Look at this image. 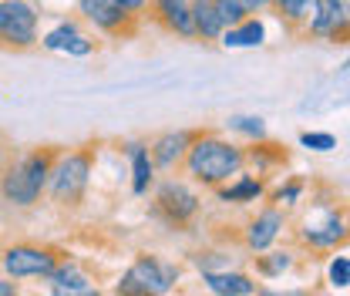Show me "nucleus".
Returning <instances> with one entry per match:
<instances>
[{"mask_svg": "<svg viewBox=\"0 0 350 296\" xmlns=\"http://www.w3.org/2000/svg\"><path fill=\"white\" fill-rule=\"evenodd\" d=\"M246 169V145L219 135V131H196L185 162H182V175L192 185L202 189H216L222 182H229L232 175Z\"/></svg>", "mask_w": 350, "mask_h": 296, "instance_id": "f257e3e1", "label": "nucleus"}, {"mask_svg": "<svg viewBox=\"0 0 350 296\" xmlns=\"http://www.w3.org/2000/svg\"><path fill=\"white\" fill-rule=\"evenodd\" d=\"M54 159H57V148H51V145H41V148H31V152L17 155L7 169H0V199L14 209L38 206L41 196L47 192Z\"/></svg>", "mask_w": 350, "mask_h": 296, "instance_id": "f03ea898", "label": "nucleus"}, {"mask_svg": "<svg viewBox=\"0 0 350 296\" xmlns=\"http://www.w3.org/2000/svg\"><path fill=\"white\" fill-rule=\"evenodd\" d=\"M91 175H94V145L57 152L47 178V199L57 209H78L91 189Z\"/></svg>", "mask_w": 350, "mask_h": 296, "instance_id": "7ed1b4c3", "label": "nucleus"}, {"mask_svg": "<svg viewBox=\"0 0 350 296\" xmlns=\"http://www.w3.org/2000/svg\"><path fill=\"white\" fill-rule=\"evenodd\" d=\"M350 239V212L340 202L310 206L300 219L297 243L310 253H334Z\"/></svg>", "mask_w": 350, "mask_h": 296, "instance_id": "20e7f679", "label": "nucleus"}, {"mask_svg": "<svg viewBox=\"0 0 350 296\" xmlns=\"http://www.w3.org/2000/svg\"><path fill=\"white\" fill-rule=\"evenodd\" d=\"M178 280H182V273H178L175 263H165L159 256L145 253V256H135V263L122 273V280L115 283V293L118 296H165L178 286Z\"/></svg>", "mask_w": 350, "mask_h": 296, "instance_id": "39448f33", "label": "nucleus"}, {"mask_svg": "<svg viewBox=\"0 0 350 296\" xmlns=\"http://www.w3.org/2000/svg\"><path fill=\"white\" fill-rule=\"evenodd\" d=\"M152 209L155 215H162L169 226L185 229L199 219L202 212V196L189 178H162L152 185Z\"/></svg>", "mask_w": 350, "mask_h": 296, "instance_id": "423d86ee", "label": "nucleus"}, {"mask_svg": "<svg viewBox=\"0 0 350 296\" xmlns=\"http://www.w3.org/2000/svg\"><path fill=\"white\" fill-rule=\"evenodd\" d=\"M41 44V7L34 0H0V47L31 51Z\"/></svg>", "mask_w": 350, "mask_h": 296, "instance_id": "0eeeda50", "label": "nucleus"}, {"mask_svg": "<svg viewBox=\"0 0 350 296\" xmlns=\"http://www.w3.org/2000/svg\"><path fill=\"white\" fill-rule=\"evenodd\" d=\"M78 17L108 41H129L142 27V17L125 10L118 0H78Z\"/></svg>", "mask_w": 350, "mask_h": 296, "instance_id": "6e6552de", "label": "nucleus"}, {"mask_svg": "<svg viewBox=\"0 0 350 296\" xmlns=\"http://www.w3.org/2000/svg\"><path fill=\"white\" fill-rule=\"evenodd\" d=\"M57 263H61V253H54L51 246H34V243H14L0 253V266L10 280H44Z\"/></svg>", "mask_w": 350, "mask_h": 296, "instance_id": "1a4fd4ad", "label": "nucleus"}, {"mask_svg": "<svg viewBox=\"0 0 350 296\" xmlns=\"http://www.w3.org/2000/svg\"><path fill=\"white\" fill-rule=\"evenodd\" d=\"M300 34L313 38V41H327V44H350L347 10L337 0H317Z\"/></svg>", "mask_w": 350, "mask_h": 296, "instance_id": "9d476101", "label": "nucleus"}, {"mask_svg": "<svg viewBox=\"0 0 350 296\" xmlns=\"http://www.w3.org/2000/svg\"><path fill=\"white\" fill-rule=\"evenodd\" d=\"M290 229V215L283 206H276V202H269V206H262L250 222H246V229H243V250L246 253H262V250H269V246H276L280 243V236Z\"/></svg>", "mask_w": 350, "mask_h": 296, "instance_id": "9b49d317", "label": "nucleus"}, {"mask_svg": "<svg viewBox=\"0 0 350 296\" xmlns=\"http://www.w3.org/2000/svg\"><path fill=\"white\" fill-rule=\"evenodd\" d=\"M192 138H196V131H192V128H175V131H162V135H155V138L148 142V155H152L155 169L159 172H178L182 169V162H185V152H189Z\"/></svg>", "mask_w": 350, "mask_h": 296, "instance_id": "f8f14e48", "label": "nucleus"}, {"mask_svg": "<svg viewBox=\"0 0 350 296\" xmlns=\"http://www.w3.org/2000/svg\"><path fill=\"white\" fill-rule=\"evenodd\" d=\"M148 17L178 41H196V24H192V7L189 0H152Z\"/></svg>", "mask_w": 350, "mask_h": 296, "instance_id": "ddd939ff", "label": "nucleus"}, {"mask_svg": "<svg viewBox=\"0 0 350 296\" xmlns=\"http://www.w3.org/2000/svg\"><path fill=\"white\" fill-rule=\"evenodd\" d=\"M213 192H216V199L222 206H253V202H262V196H266V178L256 175V172L243 169L229 182L216 185Z\"/></svg>", "mask_w": 350, "mask_h": 296, "instance_id": "4468645a", "label": "nucleus"}, {"mask_svg": "<svg viewBox=\"0 0 350 296\" xmlns=\"http://www.w3.org/2000/svg\"><path fill=\"white\" fill-rule=\"evenodd\" d=\"M47 280V290L51 293H57V296H91V293H98V286H94V280L88 276L85 269L75 263V259H64L61 256V263L44 276Z\"/></svg>", "mask_w": 350, "mask_h": 296, "instance_id": "2eb2a0df", "label": "nucleus"}, {"mask_svg": "<svg viewBox=\"0 0 350 296\" xmlns=\"http://www.w3.org/2000/svg\"><path fill=\"white\" fill-rule=\"evenodd\" d=\"M206 290L216 296H253L260 293V283L253 273H243V269H213V273H199Z\"/></svg>", "mask_w": 350, "mask_h": 296, "instance_id": "dca6fc26", "label": "nucleus"}, {"mask_svg": "<svg viewBox=\"0 0 350 296\" xmlns=\"http://www.w3.org/2000/svg\"><path fill=\"white\" fill-rule=\"evenodd\" d=\"M219 44L229 47V51H250V47H262L266 44V24H262L260 14L232 24V27H222L219 34Z\"/></svg>", "mask_w": 350, "mask_h": 296, "instance_id": "f3484780", "label": "nucleus"}, {"mask_svg": "<svg viewBox=\"0 0 350 296\" xmlns=\"http://www.w3.org/2000/svg\"><path fill=\"white\" fill-rule=\"evenodd\" d=\"M129 162H131V196H148L152 185H155V162L148 155V145L145 142H129Z\"/></svg>", "mask_w": 350, "mask_h": 296, "instance_id": "a211bd4d", "label": "nucleus"}, {"mask_svg": "<svg viewBox=\"0 0 350 296\" xmlns=\"http://www.w3.org/2000/svg\"><path fill=\"white\" fill-rule=\"evenodd\" d=\"M283 162H286L283 145H276V142H269V138L246 145V169H253L256 175H262V178L276 169V165H283Z\"/></svg>", "mask_w": 350, "mask_h": 296, "instance_id": "6ab92c4d", "label": "nucleus"}, {"mask_svg": "<svg viewBox=\"0 0 350 296\" xmlns=\"http://www.w3.org/2000/svg\"><path fill=\"white\" fill-rule=\"evenodd\" d=\"M253 266H256V276H262V280H280L283 273H290V269L297 266V253H293V250H276V246H269V250H262V253L253 256Z\"/></svg>", "mask_w": 350, "mask_h": 296, "instance_id": "aec40b11", "label": "nucleus"}, {"mask_svg": "<svg viewBox=\"0 0 350 296\" xmlns=\"http://www.w3.org/2000/svg\"><path fill=\"white\" fill-rule=\"evenodd\" d=\"M192 7V24H196V41H219L222 21L216 14V0H189Z\"/></svg>", "mask_w": 350, "mask_h": 296, "instance_id": "412c9836", "label": "nucleus"}, {"mask_svg": "<svg viewBox=\"0 0 350 296\" xmlns=\"http://www.w3.org/2000/svg\"><path fill=\"white\" fill-rule=\"evenodd\" d=\"M313 3H317V0H273L269 10H273L290 31H304L306 17H310V10H313Z\"/></svg>", "mask_w": 350, "mask_h": 296, "instance_id": "4be33fe9", "label": "nucleus"}, {"mask_svg": "<svg viewBox=\"0 0 350 296\" xmlns=\"http://www.w3.org/2000/svg\"><path fill=\"white\" fill-rule=\"evenodd\" d=\"M75 34H81V17H78V21H57V24L41 38V47L51 51V54H61V47L71 41Z\"/></svg>", "mask_w": 350, "mask_h": 296, "instance_id": "5701e85b", "label": "nucleus"}, {"mask_svg": "<svg viewBox=\"0 0 350 296\" xmlns=\"http://www.w3.org/2000/svg\"><path fill=\"white\" fill-rule=\"evenodd\" d=\"M226 128L232 131V135H243L246 142H262L266 138V122H262L260 115H232Z\"/></svg>", "mask_w": 350, "mask_h": 296, "instance_id": "b1692460", "label": "nucleus"}, {"mask_svg": "<svg viewBox=\"0 0 350 296\" xmlns=\"http://www.w3.org/2000/svg\"><path fill=\"white\" fill-rule=\"evenodd\" d=\"M304 192H306V178H286L280 189L269 192V202H276L283 209H297L304 202Z\"/></svg>", "mask_w": 350, "mask_h": 296, "instance_id": "393cba45", "label": "nucleus"}, {"mask_svg": "<svg viewBox=\"0 0 350 296\" xmlns=\"http://www.w3.org/2000/svg\"><path fill=\"white\" fill-rule=\"evenodd\" d=\"M327 283L330 290H347L350 286V256L347 253H337L327 259Z\"/></svg>", "mask_w": 350, "mask_h": 296, "instance_id": "a878e982", "label": "nucleus"}, {"mask_svg": "<svg viewBox=\"0 0 350 296\" xmlns=\"http://www.w3.org/2000/svg\"><path fill=\"white\" fill-rule=\"evenodd\" d=\"M300 145L306 152H334L337 148V135L334 131H300Z\"/></svg>", "mask_w": 350, "mask_h": 296, "instance_id": "bb28decb", "label": "nucleus"}, {"mask_svg": "<svg viewBox=\"0 0 350 296\" xmlns=\"http://www.w3.org/2000/svg\"><path fill=\"white\" fill-rule=\"evenodd\" d=\"M94 51H98V41H94V38H88L85 31H81V34H75L71 41L61 47V54H68V57H88V54H94Z\"/></svg>", "mask_w": 350, "mask_h": 296, "instance_id": "cd10ccee", "label": "nucleus"}, {"mask_svg": "<svg viewBox=\"0 0 350 296\" xmlns=\"http://www.w3.org/2000/svg\"><path fill=\"white\" fill-rule=\"evenodd\" d=\"M269 3H273V0H239V7H243V14H246V17L269 10Z\"/></svg>", "mask_w": 350, "mask_h": 296, "instance_id": "c85d7f7f", "label": "nucleus"}, {"mask_svg": "<svg viewBox=\"0 0 350 296\" xmlns=\"http://www.w3.org/2000/svg\"><path fill=\"white\" fill-rule=\"evenodd\" d=\"M118 3H122L125 10H131V14L145 17V14H148V3H152V0H118Z\"/></svg>", "mask_w": 350, "mask_h": 296, "instance_id": "c756f323", "label": "nucleus"}, {"mask_svg": "<svg viewBox=\"0 0 350 296\" xmlns=\"http://www.w3.org/2000/svg\"><path fill=\"white\" fill-rule=\"evenodd\" d=\"M17 293H21L17 280H10V276H7V280H0V296H17Z\"/></svg>", "mask_w": 350, "mask_h": 296, "instance_id": "7c9ffc66", "label": "nucleus"}, {"mask_svg": "<svg viewBox=\"0 0 350 296\" xmlns=\"http://www.w3.org/2000/svg\"><path fill=\"white\" fill-rule=\"evenodd\" d=\"M340 75H350V54H347V61L340 64Z\"/></svg>", "mask_w": 350, "mask_h": 296, "instance_id": "2f4dec72", "label": "nucleus"}]
</instances>
